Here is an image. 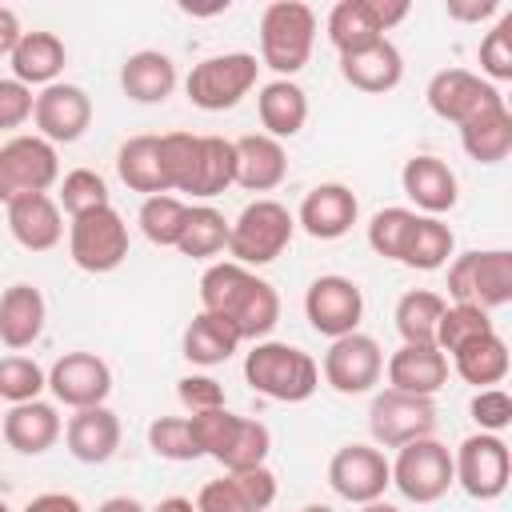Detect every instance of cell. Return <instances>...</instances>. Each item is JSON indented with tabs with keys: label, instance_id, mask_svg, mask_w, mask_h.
<instances>
[{
	"label": "cell",
	"instance_id": "cell-1",
	"mask_svg": "<svg viewBox=\"0 0 512 512\" xmlns=\"http://www.w3.org/2000/svg\"><path fill=\"white\" fill-rule=\"evenodd\" d=\"M200 312H212L232 324L244 340H264L280 324V296L276 288L236 260L208 264L200 276Z\"/></svg>",
	"mask_w": 512,
	"mask_h": 512
},
{
	"label": "cell",
	"instance_id": "cell-2",
	"mask_svg": "<svg viewBox=\"0 0 512 512\" xmlns=\"http://www.w3.org/2000/svg\"><path fill=\"white\" fill-rule=\"evenodd\" d=\"M244 380L252 392L276 400V404H304L320 388V364L284 340H256L244 356Z\"/></svg>",
	"mask_w": 512,
	"mask_h": 512
},
{
	"label": "cell",
	"instance_id": "cell-3",
	"mask_svg": "<svg viewBox=\"0 0 512 512\" xmlns=\"http://www.w3.org/2000/svg\"><path fill=\"white\" fill-rule=\"evenodd\" d=\"M316 44V12L304 0H272L260 12V64L276 80H292Z\"/></svg>",
	"mask_w": 512,
	"mask_h": 512
},
{
	"label": "cell",
	"instance_id": "cell-4",
	"mask_svg": "<svg viewBox=\"0 0 512 512\" xmlns=\"http://www.w3.org/2000/svg\"><path fill=\"white\" fill-rule=\"evenodd\" d=\"M292 236H296V216L280 200L260 196L244 204L236 220H228V256L244 268H264L284 256Z\"/></svg>",
	"mask_w": 512,
	"mask_h": 512
},
{
	"label": "cell",
	"instance_id": "cell-5",
	"mask_svg": "<svg viewBox=\"0 0 512 512\" xmlns=\"http://www.w3.org/2000/svg\"><path fill=\"white\" fill-rule=\"evenodd\" d=\"M256 76H260V60L252 52H220L192 64L184 92L200 112H224L236 108L256 88Z\"/></svg>",
	"mask_w": 512,
	"mask_h": 512
},
{
	"label": "cell",
	"instance_id": "cell-6",
	"mask_svg": "<svg viewBox=\"0 0 512 512\" xmlns=\"http://www.w3.org/2000/svg\"><path fill=\"white\" fill-rule=\"evenodd\" d=\"M448 296L452 304H476L484 312L504 308L512 300V252L508 248L460 252L448 264Z\"/></svg>",
	"mask_w": 512,
	"mask_h": 512
},
{
	"label": "cell",
	"instance_id": "cell-7",
	"mask_svg": "<svg viewBox=\"0 0 512 512\" xmlns=\"http://www.w3.org/2000/svg\"><path fill=\"white\" fill-rule=\"evenodd\" d=\"M388 468H392V488L412 504H436L456 484L452 452L436 436H420V440L400 444L396 460H388Z\"/></svg>",
	"mask_w": 512,
	"mask_h": 512
},
{
	"label": "cell",
	"instance_id": "cell-8",
	"mask_svg": "<svg viewBox=\"0 0 512 512\" xmlns=\"http://www.w3.org/2000/svg\"><path fill=\"white\" fill-rule=\"evenodd\" d=\"M68 256L80 272H92V276L116 272L128 260V224H124V216L112 204L92 208L84 216H72Z\"/></svg>",
	"mask_w": 512,
	"mask_h": 512
},
{
	"label": "cell",
	"instance_id": "cell-9",
	"mask_svg": "<svg viewBox=\"0 0 512 512\" xmlns=\"http://www.w3.org/2000/svg\"><path fill=\"white\" fill-rule=\"evenodd\" d=\"M60 180L56 144L44 136H12L0 144V204H12L28 192H48Z\"/></svg>",
	"mask_w": 512,
	"mask_h": 512
},
{
	"label": "cell",
	"instance_id": "cell-10",
	"mask_svg": "<svg viewBox=\"0 0 512 512\" xmlns=\"http://www.w3.org/2000/svg\"><path fill=\"white\" fill-rule=\"evenodd\" d=\"M452 472H456V484L472 500H500L508 480H512L508 444L500 436H492V432L464 436L460 448L452 452Z\"/></svg>",
	"mask_w": 512,
	"mask_h": 512
},
{
	"label": "cell",
	"instance_id": "cell-11",
	"mask_svg": "<svg viewBox=\"0 0 512 512\" xmlns=\"http://www.w3.org/2000/svg\"><path fill=\"white\" fill-rule=\"evenodd\" d=\"M368 432L376 448H400L408 440L436 432V404L432 396H408L396 388H384L368 404Z\"/></svg>",
	"mask_w": 512,
	"mask_h": 512
},
{
	"label": "cell",
	"instance_id": "cell-12",
	"mask_svg": "<svg viewBox=\"0 0 512 512\" xmlns=\"http://www.w3.org/2000/svg\"><path fill=\"white\" fill-rule=\"evenodd\" d=\"M424 100H428V108H432L440 120H448V124H456V128L504 104L500 88L488 84L484 76L468 72V68H440V72L428 80Z\"/></svg>",
	"mask_w": 512,
	"mask_h": 512
},
{
	"label": "cell",
	"instance_id": "cell-13",
	"mask_svg": "<svg viewBox=\"0 0 512 512\" xmlns=\"http://www.w3.org/2000/svg\"><path fill=\"white\" fill-rule=\"evenodd\" d=\"M304 316L312 324V332L328 336V340H340L348 332H360V320H364V292L356 280L348 276H316L304 292Z\"/></svg>",
	"mask_w": 512,
	"mask_h": 512
},
{
	"label": "cell",
	"instance_id": "cell-14",
	"mask_svg": "<svg viewBox=\"0 0 512 512\" xmlns=\"http://www.w3.org/2000/svg\"><path fill=\"white\" fill-rule=\"evenodd\" d=\"M328 484L340 500L348 504H372L384 500V492L392 488V468L388 456L376 444H344L332 452L328 460Z\"/></svg>",
	"mask_w": 512,
	"mask_h": 512
},
{
	"label": "cell",
	"instance_id": "cell-15",
	"mask_svg": "<svg viewBox=\"0 0 512 512\" xmlns=\"http://www.w3.org/2000/svg\"><path fill=\"white\" fill-rule=\"evenodd\" d=\"M320 372H324V384L332 392H340V396H364L384 376V352H380V344L372 336L348 332V336H340V340L328 344Z\"/></svg>",
	"mask_w": 512,
	"mask_h": 512
},
{
	"label": "cell",
	"instance_id": "cell-16",
	"mask_svg": "<svg viewBox=\"0 0 512 512\" xmlns=\"http://www.w3.org/2000/svg\"><path fill=\"white\" fill-rule=\"evenodd\" d=\"M32 124H36V136H44L48 144H76L92 124V96L80 84L56 80L36 92Z\"/></svg>",
	"mask_w": 512,
	"mask_h": 512
},
{
	"label": "cell",
	"instance_id": "cell-17",
	"mask_svg": "<svg viewBox=\"0 0 512 512\" xmlns=\"http://www.w3.org/2000/svg\"><path fill=\"white\" fill-rule=\"evenodd\" d=\"M48 392L72 412L96 408L112 396V368L96 352H64L48 368Z\"/></svg>",
	"mask_w": 512,
	"mask_h": 512
},
{
	"label": "cell",
	"instance_id": "cell-18",
	"mask_svg": "<svg viewBox=\"0 0 512 512\" xmlns=\"http://www.w3.org/2000/svg\"><path fill=\"white\" fill-rule=\"evenodd\" d=\"M356 216H360L356 192H352L348 184L328 180V184H316V188L304 192L300 212H296V224H300L312 240H340V236L352 232Z\"/></svg>",
	"mask_w": 512,
	"mask_h": 512
},
{
	"label": "cell",
	"instance_id": "cell-19",
	"mask_svg": "<svg viewBox=\"0 0 512 512\" xmlns=\"http://www.w3.org/2000/svg\"><path fill=\"white\" fill-rule=\"evenodd\" d=\"M400 188L404 196L424 212V216H444L456 208L460 200V184H456V172L440 160V156H408L404 168H400Z\"/></svg>",
	"mask_w": 512,
	"mask_h": 512
},
{
	"label": "cell",
	"instance_id": "cell-20",
	"mask_svg": "<svg viewBox=\"0 0 512 512\" xmlns=\"http://www.w3.org/2000/svg\"><path fill=\"white\" fill-rule=\"evenodd\" d=\"M8 212V232L20 248L28 252H48L60 244L64 236V212L60 204L48 196V192H28V196H16L12 204H4Z\"/></svg>",
	"mask_w": 512,
	"mask_h": 512
},
{
	"label": "cell",
	"instance_id": "cell-21",
	"mask_svg": "<svg viewBox=\"0 0 512 512\" xmlns=\"http://www.w3.org/2000/svg\"><path fill=\"white\" fill-rule=\"evenodd\" d=\"M64 444L80 464H108L120 448V416L108 404L80 408L64 424Z\"/></svg>",
	"mask_w": 512,
	"mask_h": 512
},
{
	"label": "cell",
	"instance_id": "cell-22",
	"mask_svg": "<svg viewBox=\"0 0 512 512\" xmlns=\"http://www.w3.org/2000/svg\"><path fill=\"white\" fill-rule=\"evenodd\" d=\"M448 384V356L436 344H400L388 356V388L408 396H436Z\"/></svg>",
	"mask_w": 512,
	"mask_h": 512
},
{
	"label": "cell",
	"instance_id": "cell-23",
	"mask_svg": "<svg viewBox=\"0 0 512 512\" xmlns=\"http://www.w3.org/2000/svg\"><path fill=\"white\" fill-rule=\"evenodd\" d=\"M64 424H60V412L56 404L48 400H24V404H12L4 412V424H0V436L8 448H16L20 456H40L48 452L56 440H60Z\"/></svg>",
	"mask_w": 512,
	"mask_h": 512
},
{
	"label": "cell",
	"instance_id": "cell-24",
	"mask_svg": "<svg viewBox=\"0 0 512 512\" xmlns=\"http://www.w3.org/2000/svg\"><path fill=\"white\" fill-rule=\"evenodd\" d=\"M232 148H236V184L244 192H272L284 184L288 152L280 140H272L264 132H248V136L232 140Z\"/></svg>",
	"mask_w": 512,
	"mask_h": 512
},
{
	"label": "cell",
	"instance_id": "cell-25",
	"mask_svg": "<svg viewBox=\"0 0 512 512\" xmlns=\"http://www.w3.org/2000/svg\"><path fill=\"white\" fill-rule=\"evenodd\" d=\"M44 296L36 284L28 280H16L0 292V344L20 352V348H32L44 332Z\"/></svg>",
	"mask_w": 512,
	"mask_h": 512
},
{
	"label": "cell",
	"instance_id": "cell-26",
	"mask_svg": "<svg viewBox=\"0 0 512 512\" xmlns=\"http://www.w3.org/2000/svg\"><path fill=\"white\" fill-rule=\"evenodd\" d=\"M340 76H344V84H352L356 92L384 96V92H392V88L404 80V56H400V48L384 36V40H376V44L364 48V52L340 56Z\"/></svg>",
	"mask_w": 512,
	"mask_h": 512
},
{
	"label": "cell",
	"instance_id": "cell-27",
	"mask_svg": "<svg viewBox=\"0 0 512 512\" xmlns=\"http://www.w3.org/2000/svg\"><path fill=\"white\" fill-rule=\"evenodd\" d=\"M120 88L132 104H164L176 92V64L160 48H140L120 64Z\"/></svg>",
	"mask_w": 512,
	"mask_h": 512
},
{
	"label": "cell",
	"instance_id": "cell-28",
	"mask_svg": "<svg viewBox=\"0 0 512 512\" xmlns=\"http://www.w3.org/2000/svg\"><path fill=\"white\" fill-rule=\"evenodd\" d=\"M256 112H260L264 136L292 140L308 124V92L296 80H268L256 92Z\"/></svg>",
	"mask_w": 512,
	"mask_h": 512
},
{
	"label": "cell",
	"instance_id": "cell-29",
	"mask_svg": "<svg viewBox=\"0 0 512 512\" xmlns=\"http://www.w3.org/2000/svg\"><path fill=\"white\" fill-rule=\"evenodd\" d=\"M12 80H20V84H40V88H48V84H56L60 80V72H64V64H68V48H64V40L56 36V32H24L20 36V44L12 48Z\"/></svg>",
	"mask_w": 512,
	"mask_h": 512
},
{
	"label": "cell",
	"instance_id": "cell-30",
	"mask_svg": "<svg viewBox=\"0 0 512 512\" xmlns=\"http://www.w3.org/2000/svg\"><path fill=\"white\" fill-rule=\"evenodd\" d=\"M324 28H328V44H332L340 56L364 52V48H372L376 40H384V28H380V20H376L372 0H340V4H332Z\"/></svg>",
	"mask_w": 512,
	"mask_h": 512
},
{
	"label": "cell",
	"instance_id": "cell-31",
	"mask_svg": "<svg viewBox=\"0 0 512 512\" xmlns=\"http://www.w3.org/2000/svg\"><path fill=\"white\" fill-rule=\"evenodd\" d=\"M240 348V336L232 332L228 320L212 316V312H196L180 336V352L188 364H200V368H212V364H224L232 360Z\"/></svg>",
	"mask_w": 512,
	"mask_h": 512
},
{
	"label": "cell",
	"instance_id": "cell-32",
	"mask_svg": "<svg viewBox=\"0 0 512 512\" xmlns=\"http://www.w3.org/2000/svg\"><path fill=\"white\" fill-rule=\"evenodd\" d=\"M508 344L500 340V332H488V336H476L468 344H460L452 352V368L464 384H472L476 392L480 388H496L504 376H508Z\"/></svg>",
	"mask_w": 512,
	"mask_h": 512
},
{
	"label": "cell",
	"instance_id": "cell-33",
	"mask_svg": "<svg viewBox=\"0 0 512 512\" xmlns=\"http://www.w3.org/2000/svg\"><path fill=\"white\" fill-rule=\"evenodd\" d=\"M460 148L476 164H500V160H508V152H512V112H508V104H500V108H492V112L460 124Z\"/></svg>",
	"mask_w": 512,
	"mask_h": 512
},
{
	"label": "cell",
	"instance_id": "cell-34",
	"mask_svg": "<svg viewBox=\"0 0 512 512\" xmlns=\"http://www.w3.org/2000/svg\"><path fill=\"white\" fill-rule=\"evenodd\" d=\"M116 176L144 196L168 192L164 168H160V136H128L116 152Z\"/></svg>",
	"mask_w": 512,
	"mask_h": 512
},
{
	"label": "cell",
	"instance_id": "cell-35",
	"mask_svg": "<svg viewBox=\"0 0 512 512\" xmlns=\"http://www.w3.org/2000/svg\"><path fill=\"white\" fill-rule=\"evenodd\" d=\"M452 252H456L452 228H448L440 216H416V220H412V232H408V240H404L400 264H404V268H416V272H436V268L448 264Z\"/></svg>",
	"mask_w": 512,
	"mask_h": 512
},
{
	"label": "cell",
	"instance_id": "cell-36",
	"mask_svg": "<svg viewBox=\"0 0 512 512\" xmlns=\"http://www.w3.org/2000/svg\"><path fill=\"white\" fill-rule=\"evenodd\" d=\"M444 308H448V300L440 292H432V288L404 292L396 300V312H392L400 340L404 344H436V324H440Z\"/></svg>",
	"mask_w": 512,
	"mask_h": 512
},
{
	"label": "cell",
	"instance_id": "cell-37",
	"mask_svg": "<svg viewBox=\"0 0 512 512\" xmlns=\"http://www.w3.org/2000/svg\"><path fill=\"white\" fill-rule=\"evenodd\" d=\"M224 248H228V220H224V212L212 208V204H192L176 252L192 256V260H208V256H220Z\"/></svg>",
	"mask_w": 512,
	"mask_h": 512
},
{
	"label": "cell",
	"instance_id": "cell-38",
	"mask_svg": "<svg viewBox=\"0 0 512 512\" xmlns=\"http://www.w3.org/2000/svg\"><path fill=\"white\" fill-rule=\"evenodd\" d=\"M228 184H236V148L224 136H200V164H196V180L188 196L212 200L220 196Z\"/></svg>",
	"mask_w": 512,
	"mask_h": 512
},
{
	"label": "cell",
	"instance_id": "cell-39",
	"mask_svg": "<svg viewBox=\"0 0 512 512\" xmlns=\"http://www.w3.org/2000/svg\"><path fill=\"white\" fill-rule=\"evenodd\" d=\"M184 220H188V204L172 192H160V196H144L140 204V232L148 244L156 248H176L180 244V232H184Z\"/></svg>",
	"mask_w": 512,
	"mask_h": 512
},
{
	"label": "cell",
	"instance_id": "cell-40",
	"mask_svg": "<svg viewBox=\"0 0 512 512\" xmlns=\"http://www.w3.org/2000/svg\"><path fill=\"white\" fill-rule=\"evenodd\" d=\"M196 164H200V136H192V132L160 136V168H164L168 192H192Z\"/></svg>",
	"mask_w": 512,
	"mask_h": 512
},
{
	"label": "cell",
	"instance_id": "cell-41",
	"mask_svg": "<svg viewBox=\"0 0 512 512\" xmlns=\"http://www.w3.org/2000/svg\"><path fill=\"white\" fill-rule=\"evenodd\" d=\"M488 332H496V324H492V316L484 308H476V304H448L440 324H436V348L444 356H452L460 344H468L476 336H488Z\"/></svg>",
	"mask_w": 512,
	"mask_h": 512
},
{
	"label": "cell",
	"instance_id": "cell-42",
	"mask_svg": "<svg viewBox=\"0 0 512 512\" xmlns=\"http://www.w3.org/2000/svg\"><path fill=\"white\" fill-rule=\"evenodd\" d=\"M268 448H272V432L264 420L256 416H240V428L232 436V444L224 448V456L216 460L224 472H244V468H256L268 460Z\"/></svg>",
	"mask_w": 512,
	"mask_h": 512
},
{
	"label": "cell",
	"instance_id": "cell-43",
	"mask_svg": "<svg viewBox=\"0 0 512 512\" xmlns=\"http://www.w3.org/2000/svg\"><path fill=\"white\" fill-rule=\"evenodd\" d=\"M148 448L160 460H172V464H188V460H200L204 456L196 448V436H192L188 416H156L148 424Z\"/></svg>",
	"mask_w": 512,
	"mask_h": 512
},
{
	"label": "cell",
	"instance_id": "cell-44",
	"mask_svg": "<svg viewBox=\"0 0 512 512\" xmlns=\"http://www.w3.org/2000/svg\"><path fill=\"white\" fill-rule=\"evenodd\" d=\"M48 388V372L32 360V356H0V400L8 404H24V400H40V392Z\"/></svg>",
	"mask_w": 512,
	"mask_h": 512
},
{
	"label": "cell",
	"instance_id": "cell-45",
	"mask_svg": "<svg viewBox=\"0 0 512 512\" xmlns=\"http://www.w3.org/2000/svg\"><path fill=\"white\" fill-rule=\"evenodd\" d=\"M56 204H60V212H68V216H84V212L108 204V184H104V176L92 172V168H72V172H64V180H60Z\"/></svg>",
	"mask_w": 512,
	"mask_h": 512
},
{
	"label": "cell",
	"instance_id": "cell-46",
	"mask_svg": "<svg viewBox=\"0 0 512 512\" xmlns=\"http://www.w3.org/2000/svg\"><path fill=\"white\" fill-rule=\"evenodd\" d=\"M412 220H416L412 208H380V212L368 220V248H372L376 256L400 264L404 240H408V232H412Z\"/></svg>",
	"mask_w": 512,
	"mask_h": 512
},
{
	"label": "cell",
	"instance_id": "cell-47",
	"mask_svg": "<svg viewBox=\"0 0 512 512\" xmlns=\"http://www.w3.org/2000/svg\"><path fill=\"white\" fill-rule=\"evenodd\" d=\"M488 84H504L512 80V12H504L496 20L492 32H484L480 40V72Z\"/></svg>",
	"mask_w": 512,
	"mask_h": 512
},
{
	"label": "cell",
	"instance_id": "cell-48",
	"mask_svg": "<svg viewBox=\"0 0 512 512\" xmlns=\"http://www.w3.org/2000/svg\"><path fill=\"white\" fill-rule=\"evenodd\" d=\"M188 424H192L196 448H200L204 456L220 460V456H224V448L232 444L236 428H240V416H236V412H228V408H212V412H196V416H188Z\"/></svg>",
	"mask_w": 512,
	"mask_h": 512
},
{
	"label": "cell",
	"instance_id": "cell-49",
	"mask_svg": "<svg viewBox=\"0 0 512 512\" xmlns=\"http://www.w3.org/2000/svg\"><path fill=\"white\" fill-rule=\"evenodd\" d=\"M468 412H472V420L480 424V432L500 436V432L512 424V396H508L504 388H480V392L472 396Z\"/></svg>",
	"mask_w": 512,
	"mask_h": 512
},
{
	"label": "cell",
	"instance_id": "cell-50",
	"mask_svg": "<svg viewBox=\"0 0 512 512\" xmlns=\"http://www.w3.org/2000/svg\"><path fill=\"white\" fill-rule=\"evenodd\" d=\"M176 400L196 416V412H212V408H228L224 404V384L204 376V372H192V376H180L176 380Z\"/></svg>",
	"mask_w": 512,
	"mask_h": 512
},
{
	"label": "cell",
	"instance_id": "cell-51",
	"mask_svg": "<svg viewBox=\"0 0 512 512\" xmlns=\"http://www.w3.org/2000/svg\"><path fill=\"white\" fill-rule=\"evenodd\" d=\"M192 504H196V512H256L248 504V496L240 492V484L232 480V472H224L220 480H208Z\"/></svg>",
	"mask_w": 512,
	"mask_h": 512
},
{
	"label": "cell",
	"instance_id": "cell-52",
	"mask_svg": "<svg viewBox=\"0 0 512 512\" xmlns=\"http://www.w3.org/2000/svg\"><path fill=\"white\" fill-rule=\"evenodd\" d=\"M32 104H36V96H32L28 84H20L12 76H0V132H12L20 124H28Z\"/></svg>",
	"mask_w": 512,
	"mask_h": 512
},
{
	"label": "cell",
	"instance_id": "cell-53",
	"mask_svg": "<svg viewBox=\"0 0 512 512\" xmlns=\"http://www.w3.org/2000/svg\"><path fill=\"white\" fill-rule=\"evenodd\" d=\"M496 12H500L496 0H448V16L464 20V24H480V20L496 16Z\"/></svg>",
	"mask_w": 512,
	"mask_h": 512
},
{
	"label": "cell",
	"instance_id": "cell-54",
	"mask_svg": "<svg viewBox=\"0 0 512 512\" xmlns=\"http://www.w3.org/2000/svg\"><path fill=\"white\" fill-rule=\"evenodd\" d=\"M20 512H84V504H80L72 492H40V496H32Z\"/></svg>",
	"mask_w": 512,
	"mask_h": 512
},
{
	"label": "cell",
	"instance_id": "cell-55",
	"mask_svg": "<svg viewBox=\"0 0 512 512\" xmlns=\"http://www.w3.org/2000/svg\"><path fill=\"white\" fill-rule=\"evenodd\" d=\"M20 36H24L20 16L8 4H0V56H12V48L20 44Z\"/></svg>",
	"mask_w": 512,
	"mask_h": 512
},
{
	"label": "cell",
	"instance_id": "cell-56",
	"mask_svg": "<svg viewBox=\"0 0 512 512\" xmlns=\"http://www.w3.org/2000/svg\"><path fill=\"white\" fill-rule=\"evenodd\" d=\"M372 8H376V20L384 32H392L408 16V0H372Z\"/></svg>",
	"mask_w": 512,
	"mask_h": 512
},
{
	"label": "cell",
	"instance_id": "cell-57",
	"mask_svg": "<svg viewBox=\"0 0 512 512\" xmlns=\"http://www.w3.org/2000/svg\"><path fill=\"white\" fill-rule=\"evenodd\" d=\"M96 512H148V508H144L136 496H108Z\"/></svg>",
	"mask_w": 512,
	"mask_h": 512
},
{
	"label": "cell",
	"instance_id": "cell-58",
	"mask_svg": "<svg viewBox=\"0 0 512 512\" xmlns=\"http://www.w3.org/2000/svg\"><path fill=\"white\" fill-rule=\"evenodd\" d=\"M148 512H196V504L188 496H164L160 504H152Z\"/></svg>",
	"mask_w": 512,
	"mask_h": 512
},
{
	"label": "cell",
	"instance_id": "cell-59",
	"mask_svg": "<svg viewBox=\"0 0 512 512\" xmlns=\"http://www.w3.org/2000/svg\"><path fill=\"white\" fill-rule=\"evenodd\" d=\"M360 512H400V508L388 500H372V504H360Z\"/></svg>",
	"mask_w": 512,
	"mask_h": 512
},
{
	"label": "cell",
	"instance_id": "cell-60",
	"mask_svg": "<svg viewBox=\"0 0 512 512\" xmlns=\"http://www.w3.org/2000/svg\"><path fill=\"white\" fill-rule=\"evenodd\" d=\"M300 512H336V508H328V504H304Z\"/></svg>",
	"mask_w": 512,
	"mask_h": 512
},
{
	"label": "cell",
	"instance_id": "cell-61",
	"mask_svg": "<svg viewBox=\"0 0 512 512\" xmlns=\"http://www.w3.org/2000/svg\"><path fill=\"white\" fill-rule=\"evenodd\" d=\"M0 512H12V508H8V504H4V500H0Z\"/></svg>",
	"mask_w": 512,
	"mask_h": 512
},
{
	"label": "cell",
	"instance_id": "cell-62",
	"mask_svg": "<svg viewBox=\"0 0 512 512\" xmlns=\"http://www.w3.org/2000/svg\"><path fill=\"white\" fill-rule=\"evenodd\" d=\"M0 424H4V412H0Z\"/></svg>",
	"mask_w": 512,
	"mask_h": 512
}]
</instances>
